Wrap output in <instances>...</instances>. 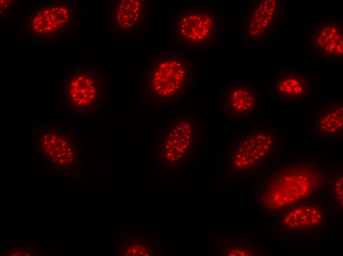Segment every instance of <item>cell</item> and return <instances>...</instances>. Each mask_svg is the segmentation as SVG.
I'll use <instances>...</instances> for the list:
<instances>
[{"label":"cell","instance_id":"obj_1","mask_svg":"<svg viewBox=\"0 0 343 256\" xmlns=\"http://www.w3.org/2000/svg\"><path fill=\"white\" fill-rule=\"evenodd\" d=\"M325 171L309 163H293L281 166L264 179L259 203L274 210L290 206L312 195L326 183Z\"/></svg>","mask_w":343,"mask_h":256},{"label":"cell","instance_id":"obj_2","mask_svg":"<svg viewBox=\"0 0 343 256\" xmlns=\"http://www.w3.org/2000/svg\"><path fill=\"white\" fill-rule=\"evenodd\" d=\"M145 64L144 93L151 102H172L182 99L189 92L194 68L184 55L155 54Z\"/></svg>","mask_w":343,"mask_h":256},{"label":"cell","instance_id":"obj_3","mask_svg":"<svg viewBox=\"0 0 343 256\" xmlns=\"http://www.w3.org/2000/svg\"><path fill=\"white\" fill-rule=\"evenodd\" d=\"M173 31L185 47L209 48L219 36L221 18L216 10L205 6H189L173 15Z\"/></svg>","mask_w":343,"mask_h":256},{"label":"cell","instance_id":"obj_4","mask_svg":"<svg viewBox=\"0 0 343 256\" xmlns=\"http://www.w3.org/2000/svg\"><path fill=\"white\" fill-rule=\"evenodd\" d=\"M277 146V139L272 129H256L245 133L229 151V173L244 175L261 169L274 156Z\"/></svg>","mask_w":343,"mask_h":256},{"label":"cell","instance_id":"obj_5","mask_svg":"<svg viewBox=\"0 0 343 256\" xmlns=\"http://www.w3.org/2000/svg\"><path fill=\"white\" fill-rule=\"evenodd\" d=\"M198 125L195 116L174 117L159 142L160 156L166 164L178 165L190 156L196 144Z\"/></svg>","mask_w":343,"mask_h":256},{"label":"cell","instance_id":"obj_6","mask_svg":"<svg viewBox=\"0 0 343 256\" xmlns=\"http://www.w3.org/2000/svg\"><path fill=\"white\" fill-rule=\"evenodd\" d=\"M326 214V208L321 203L301 201L283 214L279 227L290 234L317 232L325 224Z\"/></svg>","mask_w":343,"mask_h":256},{"label":"cell","instance_id":"obj_7","mask_svg":"<svg viewBox=\"0 0 343 256\" xmlns=\"http://www.w3.org/2000/svg\"><path fill=\"white\" fill-rule=\"evenodd\" d=\"M72 11L66 2H57L39 6L32 15L30 26L34 33L48 37L62 33L70 25Z\"/></svg>","mask_w":343,"mask_h":256},{"label":"cell","instance_id":"obj_8","mask_svg":"<svg viewBox=\"0 0 343 256\" xmlns=\"http://www.w3.org/2000/svg\"><path fill=\"white\" fill-rule=\"evenodd\" d=\"M259 100V93L253 85H231L223 96L222 112L227 118L244 120L257 110Z\"/></svg>","mask_w":343,"mask_h":256},{"label":"cell","instance_id":"obj_9","mask_svg":"<svg viewBox=\"0 0 343 256\" xmlns=\"http://www.w3.org/2000/svg\"><path fill=\"white\" fill-rule=\"evenodd\" d=\"M102 90V81L92 69L74 73L70 81V98L78 109L94 108L101 100Z\"/></svg>","mask_w":343,"mask_h":256},{"label":"cell","instance_id":"obj_10","mask_svg":"<svg viewBox=\"0 0 343 256\" xmlns=\"http://www.w3.org/2000/svg\"><path fill=\"white\" fill-rule=\"evenodd\" d=\"M256 1L245 24L247 37L253 41L262 39L276 29L279 9L277 0Z\"/></svg>","mask_w":343,"mask_h":256},{"label":"cell","instance_id":"obj_11","mask_svg":"<svg viewBox=\"0 0 343 256\" xmlns=\"http://www.w3.org/2000/svg\"><path fill=\"white\" fill-rule=\"evenodd\" d=\"M310 82L309 77L301 71L280 72L274 80V96L278 102L292 104L307 99Z\"/></svg>","mask_w":343,"mask_h":256},{"label":"cell","instance_id":"obj_12","mask_svg":"<svg viewBox=\"0 0 343 256\" xmlns=\"http://www.w3.org/2000/svg\"><path fill=\"white\" fill-rule=\"evenodd\" d=\"M313 44L322 55L337 58L343 54V24L325 20L314 30Z\"/></svg>","mask_w":343,"mask_h":256},{"label":"cell","instance_id":"obj_13","mask_svg":"<svg viewBox=\"0 0 343 256\" xmlns=\"http://www.w3.org/2000/svg\"><path fill=\"white\" fill-rule=\"evenodd\" d=\"M143 1L123 0L118 2L113 16L114 25L118 31L129 32L141 25L145 13Z\"/></svg>","mask_w":343,"mask_h":256},{"label":"cell","instance_id":"obj_14","mask_svg":"<svg viewBox=\"0 0 343 256\" xmlns=\"http://www.w3.org/2000/svg\"><path fill=\"white\" fill-rule=\"evenodd\" d=\"M343 104H335L322 108L314 116L317 131L324 136H336L343 132Z\"/></svg>","mask_w":343,"mask_h":256},{"label":"cell","instance_id":"obj_15","mask_svg":"<svg viewBox=\"0 0 343 256\" xmlns=\"http://www.w3.org/2000/svg\"><path fill=\"white\" fill-rule=\"evenodd\" d=\"M222 255L228 256H261L256 246L242 242H229L221 245Z\"/></svg>","mask_w":343,"mask_h":256},{"label":"cell","instance_id":"obj_16","mask_svg":"<svg viewBox=\"0 0 343 256\" xmlns=\"http://www.w3.org/2000/svg\"><path fill=\"white\" fill-rule=\"evenodd\" d=\"M333 180L329 186L330 191L336 204L340 210H343V173H340L336 177H333Z\"/></svg>","mask_w":343,"mask_h":256},{"label":"cell","instance_id":"obj_17","mask_svg":"<svg viewBox=\"0 0 343 256\" xmlns=\"http://www.w3.org/2000/svg\"><path fill=\"white\" fill-rule=\"evenodd\" d=\"M20 253L18 252L17 253V255H20Z\"/></svg>","mask_w":343,"mask_h":256}]
</instances>
